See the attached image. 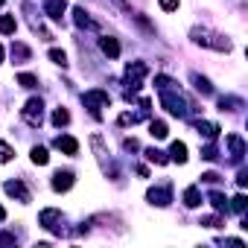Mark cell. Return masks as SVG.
<instances>
[{"label": "cell", "instance_id": "obj_9", "mask_svg": "<svg viewBox=\"0 0 248 248\" xmlns=\"http://www.w3.org/2000/svg\"><path fill=\"white\" fill-rule=\"evenodd\" d=\"M3 190H6L9 196H18V199H21L24 204L30 202V190H27V187H24L21 181H6V184H3Z\"/></svg>", "mask_w": 248, "mask_h": 248}, {"label": "cell", "instance_id": "obj_31", "mask_svg": "<svg viewBox=\"0 0 248 248\" xmlns=\"http://www.w3.org/2000/svg\"><path fill=\"white\" fill-rule=\"evenodd\" d=\"M3 219H6V210H3V207H0V222H3Z\"/></svg>", "mask_w": 248, "mask_h": 248}, {"label": "cell", "instance_id": "obj_16", "mask_svg": "<svg viewBox=\"0 0 248 248\" xmlns=\"http://www.w3.org/2000/svg\"><path fill=\"white\" fill-rule=\"evenodd\" d=\"M170 155H172V161H178V164H184V161H187V146H184L181 140H175V143L170 146Z\"/></svg>", "mask_w": 248, "mask_h": 248}, {"label": "cell", "instance_id": "obj_27", "mask_svg": "<svg viewBox=\"0 0 248 248\" xmlns=\"http://www.w3.org/2000/svg\"><path fill=\"white\" fill-rule=\"evenodd\" d=\"M210 202H213L216 210H228V202L222 199V193H210Z\"/></svg>", "mask_w": 248, "mask_h": 248}, {"label": "cell", "instance_id": "obj_26", "mask_svg": "<svg viewBox=\"0 0 248 248\" xmlns=\"http://www.w3.org/2000/svg\"><path fill=\"white\" fill-rule=\"evenodd\" d=\"M146 158H149L152 164H167V161H170V158H164V152H158V149H149Z\"/></svg>", "mask_w": 248, "mask_h": 248}, {"label": "cell", "instance_id": "obj_5", "mask_svg": "<svg viewBox=\"0 0 248 248\" xmlns=\"http://www.w3.org/2000/svg\"><path fill=\"white\" fill-rule=\"evenodd\" d=\"M111 99H108V93L105 91H88L85 93V105H91V111H99V108H105Z\"/></svg>", "mask_w": 248, "mask_h": 248}, {"label": "cell", "instance_id": "obj_1", "mask_svg": "<svg viewBox=\"0 0 248 248\" xmlns=\"http://www.w3.org/2000/svg\"><path fill=\"white\" fill-rule=\"evenodd\" d=\"M161 105H164L170 114H175V117H184V114H187V102H184V96L175 93V91H170V88L161 91Z\"/></svg>", "mask_w": 248, "mask_h": 248}, {"label": "cell", "instance_id": "obj_28", "mask_svg": "<svg viewBox=\"0 0 248 248\" xmlns=\"http://www.w3.org/2000/svg\"><path fill=\"white\" fill-rule=\"evenodd\" d=\"M202 225H204V228H219L222 222H219V216H204V219H202Z\"/></svg>", "mask_w": 248, "mask_h": 248}, {"label": "cell", "instance_id": "obj_14", "mask_svg": "<svg viewBox=\"0 0 248 248\" xmlns=\"http://www.w3.org/2000/svg\"><path fill=\"white\" fill-rule=\"evenodd\" d=\"M184 204H187V207H199V204H202L199 187H187V190H184Z\"/></svg>", "mask_w": 248, "mask_h": 248}, {"label": "cell", "instance_id": "obj_21", "mask_svg": "<svg viewBox=\"0 0 248 248\" xmlns=\"http://www.w3.org/2000/svg\"><path fill=\"white\" fill-rule=\"evenodd\" d=\"M53 123H56V126H67V123H70V114H67L64 108H56V111H53Z\"/></svg>", "mask_w": 248, "mask_h": 248}, {"label": "cell", "instance_id": "obj_8", "mask_svg": "<svg viewBox=\"0 0 248 248\" xmlns=\"http://www.w3.org/2000/svg\"><path fill=\"white\" fill-rule=\"evenodd\" d=\"M44 12L53 21H62V15H64V0H44Z\"/></svg>", "mask_w": 248, "mask_h": 248}, {"label": "cell", "instance_id": "obj_20", "mask_svg": "<svg viewBox=\"0 0 248 248\" xmlns=\"http://www.w3.org/2000/svg\"><path fill=\"white\" fill-rule=\"evenodd\" d=\"M47 161H50V155H47V149H44V146H35V149H32V164H38V167H44Z\"/></svg>", "mask_w": 248, "mask_h": 248}, {"label": "cell", "instance_id": "obj_17", "mask_svg": "<svg viewBox=\"0 0 248 248\" xmlns=\"http://www.w3.org/2000/svg\"><path fill=\"white\" fill-rule=\"evenodd\" d=\"M15 30H18V24H15L12 15H3V18H0V32H3V35H12Z\"/></svg>", "mask_w": 248, "mask_h": 248}, {"label": "cell", "instance_id": "obj_6", "mask_svg": "<svg viewBox=\"0 0 248 248\" xmlns=\"http://www.w3.org/2000/svg\"><path fill=\"white\" fill-rule=\"evenodd\" d=\"M53 146L62 149V152H67V155H79V143H76V138H70V135H59V138L53 140Z\"/></svg>", "mask_w": 248, "mask_h": 248}, {"label": "cell", "instance_id": "obj_2", "mask_svg": "<svg viewBox=\"0 0 248 248\" xmlns=\"http://www.w3.org/2000/svg\"><path fill=\"white\" fill-rule=\"evenodd\" d=\"M24 120L30 123V126H41V120H44V102L38 99V96H32L27 105H24Z\"/></svg>", "mask_w": 248, "mask_h": 248}, {"label": "cell", "instance_id": "obj_29", "mask_svg": "<svg viewBox=\"0 0 248 248\" xmlns=\"http://www.w3.org/2000/svg\"><path fill=\"white\" fill-rule=\"evenodd\" d=\"M233 210H236V213L245 210V196H236V199H233Z\"/></svg>", "mask_w": 248, "mask_h": 248}, {"label": "cell", "instance_id": "obj_18", "mask_svg": "<svg viewBox=\"0 0 248 248\" xmlns=\"http://www.w3.org/2000/svg\"><path fill=\"white\" fill-rule=\"evenodd\" d=\"M73 15H76V18H73V21H76V27H85V30H91V27H93V21L85 15V9H73Z\"/></svg>", "mask_w": 248, "mask_h": 248}, {"label": "cell", "instance_id": "obj_32", "mask_svg": "<svg viewBox=\"0 0 248 248\" xmlns=\"http://www.w3.org/2000/svg\"><path fill=\"white\" fill-rule=\"evenodd\" d=\"M0 62H3V47H0Z\"/></svg>", "mask_w": 248, "mask_h": 248}, {"label": "cell", "instance_id": "obj_4", "mask_svg": "<svg viewBox=\"0 0 248 248\" xmlns=\"http://www.w3.org/2000/svg\"><path fill=\"white\" fill-rule=\"evenodd\" d=\"M146 199H149L152 204H158V207H167V204L172 202V190H170V184H167V187H152Z\"/></svg>", "mask_w": 248, "mask_h": 248}, {"label": "cell", "instance_id": "obj_3", "mask_svg": "<svg viewBox=\"0 0 248 248\" xmlns=\"http://www.w3.org/2000/svg\"><path fill=\"white\" fill-rule=\"evenodd\" d=\"M146 73H149V67H146L143 62H135V64L126 67V79H129V85H132V93L140 88V79H143ZM132 93H129V96H132Z\"/></svg>", "mask_w": 248, "mask_h": 248}, {"label": "cell", "instance_id": "obj_30", "mask_svg": "<svg viewBox=\"0 0 248 248\" xmlns=\"http://www.w3.org/2000/svg\"><path fill=\"white\" fill-rule=\"evenodd\" d=\"M161 9H167V12L178 9V0H161Z\"/></svg>", "mask_w": 248, "mask_h": 248}, {"label": "cell", "instance_id": "obj_33", "mask_svg": "<svg viewBox=\"0 0 248 248\" xmlns=\"http://www.w3.org/2000/svg\"><path fill=\"white\" fill-rule=\"evenodd\" d=\"M0 6H3V0H0Z\"/></svg>", "mask_w": 248, "mask_h": 248}, {"label": "cell", "instance_id": "obj_15", "mask_svg": "<svg viewBox=\"0 0 248 248\" xmlns=\"http://www.w3.org/2000/svg\"><path fill=\"white\" fill-rule=\"evenodd\" d=\"M149 135H152L155 140H164V138H167V123L152 120V123H149Z\"/></svg>", "mask_w": 248, "mask_h": 248}, {"label": "cell", "instance_id": "obj_22", "mask_svg": "<svg viewBox=\"0 0 248 248\" xmlns=\"http://www.w3.org/2000/svg\"><path fill=\"white\" fill-rule=\"evenodd\" d=\"M193 82H196V88H199L202 93H213V88H210V82H207V79H202L199 73H193Z\"/></svg>", "mask_w": 248, "mask_h": 248}, {"label": "cell", "instance_id": "obj_7", "mask_svg": "<svg viewBox=\"0 0 248 248\" xmlns=\"http://www.w3.org/2000/svg\"><path fill=\"white\" fill-rule=\"evenodd\" d=\"M70 187H73V172H70V170H59V172L53 175V190L64 193V190H70Z\"/></svg>", "mask_w": 248, "mask_h": 248}, {"label": "cell", "instance_id": "obj_11", "mask_svg": "<svg viewBox=\"0 0 248 248\" xmlns=\"http://www.w3.org/2000/svg\"><path fill=\"white\" fill-rule=\"evenodd\" d=\"M59 219H62V213H59V210H53V207H47V210H41V225H44V228H50V231H56V228H59V225H56Z\"/></svg>", "mask_w": 248, "mask_h": 248}, {"label": "cell", "instance_id": "obj_12", "mask_svg": "<svg viewBox=\"0 0 248 248\" xmlns=\"http://www.w3.org/2000/svg\"><path fill=\"white\" fill-rule=\"evenodd\" d=\"M196 129H199V135H204L207 140H216V138H219V126H216V123H196Z\"/></svg>", "mask_w": 248, "mask_h": 248}, {"label": "cell", "instance_id": "obj_19", "mask_svg": "<svg viewBox=\"0 0 248 248\" xmlns=\"http://www.w3.org/2000/svg\"><path fill=\"white\" fill-rule=\"evenodd\" d=\"M12 59H18V64H24V62L30 59V47H24V44H15V47H12Z\"/></svg>", "mask_w": 248, "mask_h": 248}, {"label": "cell", "instance_id": "obj_10", "mask_svg": "<svg viewBox=\"0 0 248 248\" xmlns=\"http://www.w3.org/2000/svg\"><path fill=\"white\" fill-rule=\"evenodd\" d=\"M99 50H102L108 59H117V56H120V44H117L114 38H108V35H105V38H99Z\"/></svg>", "mask_w": 248, "mask_h": 248}, {"label": "cell", "instance_id": "obj_23", "mask_svg": "<svg viewBox=\"0 0 248 248\" xmlns=\"http://www.w3.org/2000/svg\"><path fill=\"white\" fill-rule=\"evenodd\" d=\"M12 146L9 143H3V140H0V164H6V161H12Z\"/></svg>", "mask_w": 248, "mask_h": 248}, {"label": "cell", "instance_id": "obj_24", "mask_svg": "<svg viewBox=\"0 0 248 248\" xmlns=\"http://www.w3.org/2000/svg\"><path fill=\"white\" fill-rule=\"evenodd\" d=\"M18 85H24V88H35L38 79H35L32 73H21V76H18Z\"/></svg>", "mask_w": 248, "mask_h": 248}, {"label": "cell", "instance_id": "obj_25", "mask_svg": "<svg viewBox=\"0 0 248 248\" xmlns=\"http://www.w3.org/2000/svg\"><path fill=\"white\" fill-rule=\"evenodd\" d=\"M50 59H53L56 64H62V67H67V56H64V50H50Z\"/></svg>", "mask_w": 248, "mask_h": 248}, {"label": "cell", "instance_id": "obj_13", "mask_svg": "<svg viewBox=\"0 0 248 248\" xmlns=\"http://www.w3.org/2000/svg\"><path fill=\"white\" fill-rule=\"evenodd\" d=\"M228 146H231V152H233V158H236V161L245 155V143H242V138H239V135H228Z\"/></svg>", "mask_w": 248, "mask_h": 248}]
</instances>
